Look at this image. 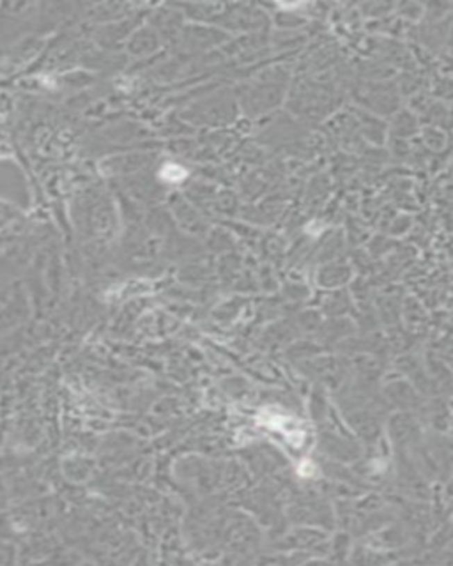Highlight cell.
<instances>
[{"label": "cell", "mask_w": 453, "mask_h": 566, "mask_svg": "<svg viewBox=\"0 0 453 566\" xmlns=\"http://www.w3.org/2000/svg\"><path fill=\"white\" fill-rule=\"evenodd\" d=\"M186 175V172H184L183 167H177V165H167L165 168H161V177L165 179V181H170V183H177V181H181V179Z\"/></svg>", "instance_id": "1"}]
</instances>
